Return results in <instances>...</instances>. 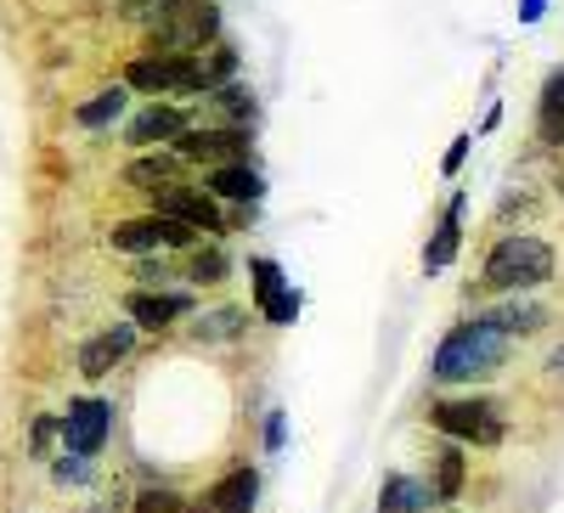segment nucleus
<instances>
[{"label":"nucleus","mask_w":564,"mask_h":513,"mask_svg":"<svg viewBox=\"0 0 564 513\" xmlns=\"http://www.w3.org/2000/svg\"><path fill=\"white\" fill-rule=\"evenodd\" d=\"M243 328H249V310H243V305H226V310L204 316L193 334H198V345H220V339H238Z\"/></svg>","instance_id":"obj_23"},{"label":"nucleus","mask_w":564,"mask_h":513,"mask_svg":"<svg viewBox=\"0 0 564 513\" xmlns=\"http://www.w3.org/2000/svg\"><path fill=\"white\" fill-rule=\"evenodd\" d=\"M119 113H124V85H108V90H97L90 102L74 108V124H79V130H102V124H113Z\"/></svg>","instance_id":"obj_22"},{"label":"nucleus","mask_w":564,"mask_h":513,"mask_svg":"<svg viewBox=\"0 0 564 513\" xmlns=\"http://www.w3.org/2000/svg\"><path fill=\"white\" fill-rule=\"evenodd\" d=\"M124 12H153V0H124Z\"/></svg>","instance_id":"obj_33"},{"label":"nucleus","mask_w":564,"mask_h":513,"mask_svg":"<svg viewBox=\"0 0 564 513\" xmlns=\"http://www.w3.org/2000/svg\"><path fill=\"white\" fill-rule=\"evenodd\" d=\"M135 276H141V288H159L164 276H170V265H164V260H159V265H153V260H141V265H135Z\"/></svg>","instance_id":"obj_30"},{"label":"nucleus","mask_w":564,"mask_h":513,"mask_svg":"<svg viewBox=\"0 0 564 513\" xmlns=\"http://www.w3.org/2000/svg\"><path fill=\"white\" fill-rule=\"evenodd\" d=\"M249 276H254V310L265 321H276V328H289V321L300 316V294L282 283L276 260H249Z\"/></svg>","instance_id":"obj_10"},{"label":"nucleus","mask_w":564,"mask_h":513,"mask_svg":"<svg viewBox=\"0 0 564 513\" xmlns=\"http://www.w3.org/2000/svg\"><path fill=\"white\" fill-rule=\"evenodd\" d=\"M220 34V18L209 0H159L148 45L153 57H193V45H209Z\"/></svg>","instance_id":"obj_2"},{"label":"nucleus","mask_w":564,"mask_h":513,"mask_svg":"<svg viewBox=\"0 0 564 513\" xmlns=\"http://www.w3.org/2000/svg\"><path fill=\"white\" fill-rule=\"evenodd\" d=\"M52 474H57V485H85V480H90V457H74V451H68V457H57Z\"/></svg>","instance_id":"obj_27"},{"label":"nucleus","mask_w":564,"mask_h":513,"mask_svg":"<svg viewBox=\"0 0 564 513\" xmlns=\"http://www.w3.org/2000/svg\"><path fill=\"white\" fill-rule=\"evenodd\" d=\"M130 186H141V193H164V186H181V159L175 153H148V159H135L124 170Z\"/></svg>","instance_id":"obj_19"},{"label":"nucleus","mask_w":564,"mask_h":513,"mask_svg":"<svg viewBox=\"0 0 564 513\" xmlns=\"http://www.w3.org/2000/svg\"><path fill=\"white\" fill-rule=\"evenodd\" d=\"M124 305H130V321H135V328H170V321H181L186 310H193V299H186V294H170V288H135Z\"/></svg>","instance_id":"obj_11"},{"label":"nucleus","mask_w":564,"mask_h":513,"mask_svg":"<svg viewBox=\"0 0 564 513\" xmlns=\"http://www.w3.org/2000/svg\"><path fill=\"white\" fill-rule=\"evenodd\" d=\"M57 435H63V424H57V417H34V429H29V451H34V457H45Z\"/></svg>","instance_id":"obj_28"},{"label":"nucleus","mask_w":564,"mask_h":513,"mask_svg":"<svg viewBox=\"0 0 564 513\" xmlns=\"http://www.w3.org/2000/svg\"><path fill=\"white\" fill-rule=\"evenodd\" d=\"M463 159H468V135H457V142L446 148V175H457V170H463Z\"/></svg>","instance_id":"obj_31"},{"label":"nucleus","mask_w":564,"mask_h":513,"mask_svg":"<svg viewBox=\"0 0 564 513\" xmlns=\"http://www.w3.org/2000/svg\"><path fill=\"white\" fill-rule=\"evenodd\" d=\"M130 345H135V328H108V334H97V339H85L79 372H85V379H102V372H113V367L130 356Z\"/></svg>","instance_id":"obj_13"},{"label":"nucleus","mask_w":564,"mask_h":513,"mask_svg":"<svg viewBox=\"0 0 564 513\" xmlns=\"http://www.w3.org/2000/svg\"><path fill=\"white\" fill-rule=\"evenodd\" d=\"M254 502H260V474L254 469H231L220 485H209V496H204V507L209 513H254Z\"/></svg>","instance_id":"obj_14"},{"label":"nucleus","mask_w":564,"mask_h":513,"mask_svg":"<svg viewBox=\"0 0 564 513\" xmlns=\"http://www.w3.org/2000/svg\"><path fill=\"white\" fill-rule=\"evenodd\" d=\"M441 496L430 480H412V474H390L379 485V513H430Z\"/></svg>","instance_id":"obj_15"},{"label":"nucleus","mask_w":564,"mask_h":513,"mask_svg":"<svg viewBox=\"0 0 564 513\" xmlns=\"http://www.w3.org/2000/svg\"><path fill=\"white\" fill-rule=\"evenodd\" d=\"M430 424L457 440V446H502L508 440V424H502V412L491 395H457V401H435L430 406Z\"/></svg>","instance_id":"obj_4"},{"label":"nucleus","mask_w":564,"mask_h":513,"mask_svg":"<svg viewBox=\"0 0 564 513\" xmlns=\"http://www.w3.org/2000/svg\"><path fill=\"white\" fill-rule=\"evenodd\" d=\"M486 321H491L497 334H508V339H520V334H542V328H547V305L513 294L508 305H491V310H486Z\"/></svg>","instance_id":"obj_17"},{"label":"nucleus","mask_w":564,"mask_h":513,"mask_svg":"<svg viewBox=\"0 0 564 513\" xmlns=\"http://www.w3.org/2000/svg\"><path fill=\"white\" fill-rule=\"evenodd\" d=\"M153 215H170V220L193 226V231H220L226 226L215 193H193V186H164V193H153Z\"/></svg>","instance_id":"obj_9"},{"label":"nucleus","mask_w":564,"mask_h":513,"mask_svg":"<svg viewBox=\"0 0 564 513\" xmlns=\"http://www.w3.org/2000/svg\"><path fill=\"white\" fill-rule=\"evenodd\" d=\"M536 124H542V142H547V148H558V142H564V68H553V74H547V85H542Z\"/></svg>","instance_id":"obj_21"},{"label":"nucleus","mask_w":564,"mask_h":513,"mask_svg":"<svg viewBox=\"0 0 564 513\" xmlns=\"http://www.w3.org/2000/svg\"><path fill=\"white\" fill-rule=\"evenodd\" d=\"M124 85L148 90V97H164V90H209L198 57H135L124 68Z\"/></svg>","instance_id":"obj_5"},{"label":"nucleus","mask_w":564,"mask_h":513,"mask_svg":"<svg viewBox=\"0 0 564 513\" xmlns=\"http://www.w3.org/2000/svg\"><path fill=\"white\" fill-rule=\"evenodd\" d=\"M282 446H289V417L265 412V451H282Z\"/></svg>","instance_id":"obj_29"},{"label":"nucleus","mask_w":564,"mask_h":513,"mask_svg":"<svg viewBox=\"0 0 564 513\" xmlns=\"http://www.w3.org/2000/svg\"><path fill=\"white\" fill-rule=\"evenodd\" d=\"M108 435H113V406L102 395H79L63 417V446L74 457H97L108 446Z\"/></svg>","instance_id":"obj_7"},{"label":"nucleus","mask_w":564,"mask_h":513,"mask_svg":"<svg viewBox=\"0 0 564 513\" xmlns=\"http://www.w3.org/2000/svg\"><path fill=\"white\" fill-rule=\"evenodd\" d=\"M130 142L135 148H159V142H181L186 135V113L181 108H170V102H153V108H141L135 119H130Z\"/></svg>","instance_id":"obj_12"},{"label":"nucleus","mask_w":564,"mask_h":513,"mask_svg":"<svg viewBox=\"0 0 564 513\" xmlns=\"http://www.w3.org/2000/svg\"><path fill=\"white\" fill-rule=\"evenodd\" d=\"M175 159H181V164H209V170H220V164H238V159H249V130H243V124L186 130L181 142H175Z\"/></svg>","instance_id":"obj_6"},{"label":"nucleus","mask_w":564,"mask_h":513,"mask_svg":"<svg viewBox=\"0 0 564 513\" xmlns=\"http://www.w3.org/2000/svg\"><path fill=\"white\" fill-rule=\"evenodd\" d=\"M209 193H215V198H231V204H260L265 181H260V170H254L249 159H238V164L209 170Z\"/></svg>","instance_id":"obj_16"},{"label":"nucleus","mask_w":564,"mask_h":513,"mask_svg":"<svg viewBox=\"0 0 564 513\" xmlns=\"http://www.w3.org/2000/svg\"><path fill=\"white\" fill-rule=\"evenodd\" d=\"M542 7H547V0H525V7H520V18H525V23H536V18H542Z\"/></svg>","instance_id":"obj_32"},{"label":"nucleus","mask_w":564,"mask_h":513,"mask_svg":"<svg viewBox=\"0 0 564 513\" xmlns=\"http://www.w3.org/2000/svg\"><path fill=\"white\" fill-rule=\"evenodd\" d=\"M130 513H181V496H175L170 485H148V491L135 496V507H130Z\"/></svg>","instance_id":"obj_26"},{"label":"nucleus","mask_w":564,"mask_h":513,"mask_svg":"<svg viewBox=\"0 0 564 513\" xmlns=\"http://www.w3.org/2000/svg\"><path fill=\"white\" fill-rule=\"evenodd\" d=\"M430 485H435V496H441V502H457V496H463V485H468V462H463V446H457V440L435 446Z\"/></svg>","instance_id":"obj_18"},{"label":"nucleus","mask_w":564,"mask_h":513,"mask_svg":"<svg viewBox=\"0 0 564 513\" xmlns=\"http://www.w3.org/2000/svg\"><path fill=\"white\" fill-rule=\"evenodd\" d=\"M508 350H513V339L497 334L486 316H475V321H463V328H452L441 339L430 372L441 384H480V379H491V372H502Z\"/></svg>","instance_id":"obj_1"},{"label":"nucleus","mask_w":564,"mask_h":513,"mask_svg":"<svg viewBox=\"0 0 564 513\" xmlns=\"http://www.w3.org/2000/svg\"><path fill=\"white\" fill-rule=\"evenodd\" d=\"M226 271H231V265H226L220 249H198V254H193V271H186V276H193V283H220Z\"/></svg>","instance_id":"obj_25"},{"label":"nucleus","mask_w":564,"mask_h":513,"mask_svg":"<svg viewBox=\"0 0 564 513\" xmlns=\"http://www.w3.org/2000/svg\"><path fill=\"white\" fill-rule=\"evenodd\" d=\"M215 102H220V113H226L231 124H243V130H249V119H254V97H249L243 85H220V90H215Z\"/></svg>","instance_id":"obj_24"},{"label":"nucleus","mask_w":564,"mask_h":513,"mask_svg":"<svg viewBox=\"0 0 564 513\" xmlns=\"http://www.w3.org/2000/svg\"><path fill=\"white\" fill-rule=\"evenodd\" d=\"M553 276V249L542 238H502L491 254H486V271L480 283L491 294H525L536 283H547Z\"/></svg>","instance_id":"obj_3"},{"label":"nucleus","mask_w":564,"mask_h":513,"mask_svg":"<svg viewBox=\"0 0 564 513\" xmlns=\"http://www.w3.org/2000/svg\"><path fill=\"white\" fill-rule=\"evenodd\" d=\"M457 243H463V198H452V204H446L441 231L430 238V249H423V271H446V265H452V254H457Z\"/></svg>","instance_id":"obj_20"},{"label":"nucleus","mask_w":564,"mask_h":513,"mask_svg":"<svg viewBox=\"0 0 564 513\" xmlns=\"http://www.w3.org/2000/svg\"><path fill=\"white\" fill-rule=\"evenodd\" d=\"M198 231L193 226H181L170 215H141V220H124L113 226V249L124 254H148V249H193Z\"/></svg>","instance_id":"obj_8"}]
</instances>
